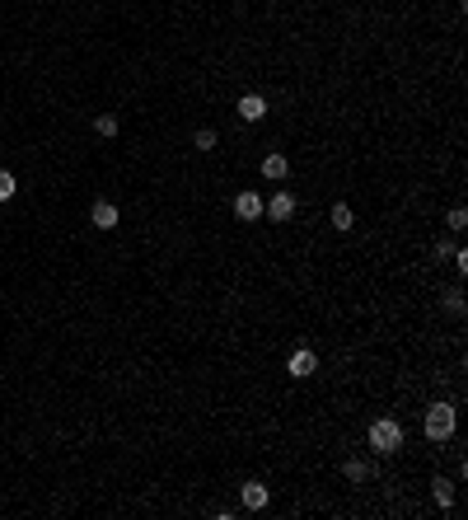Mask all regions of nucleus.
Returning <instances> with one entry per match:
<instances>
[{"label": "nucleus", "instance_id": "obj_5", "mask_svg": "<svg viewBox=\"0 0 468 520\" xmlns=\"http://www.w3.org/2000/svg\"><path fill=\"white\" fill-rule=\"evenodd\" d=\"M262 211H267L272 221H290V216H295V193H286V188H281V193L272 197V202L262 206Z\"/></svg>", "mask_w": 468, "mask_h": 520}, {"label": "nucleus", "instance_id": "obj_4", "mask_svg": "<svg viewBox=\"0 0 468 520\" xmlns=\"http://www.w3.org/2000/svg\"><path fill=\"white\" fill-rule=\"evenodd\" d=\"M234 216H239V221H257V216H262V197H257L253 188H244V193L234 197Z\"/></svg>", "mask_w": 468, "mask_h": 520}, {"label": "nucleus", "instance_id": "obj_15", "mask_svg": "<svg viewBox=\"0 0 468 520\" xmlns=\"http://www.w3.org/2000/svg\"><path fill=\"white\" fill-rule=\"evenodd\" d=\"M94 132H99V136H117V117H112V113H99V117H94Z\"/></svg>", "mask_w": 468, "mask_h": 520}, {"label": "nucleus", "instance_id": "obj_9", "mask_svg": "<svg viewBox=\"0 0 468 520\" xmlns=\"http://www.w3.org/2000/svg\"><path fill=\"white\" fill-rule=\"evenodd\" d=\"M286 174H290V159H286V155H267V159H262V179L281 183Z\"/></svg>", "mask_w": 468, "mask_h": 520}, {"label": "nucleus", "instance_id": "obj_16", "mask_svg": "<svg viewBox=\"0 0 468 520\" xmlns=\"http://www.w3.org/2000/svg\"><path fill=\"white\" fill-rule=\"evenodd\" d=\"M445 309H450V314H464V291H459V286H450V291H445Z\"/></svg>", "mask_w": 468, "mask_h": 520}, {"label": "nucleus", "instance_id": "obj_13", "mask_svg": "<svg viewBox=\"0 0 468 520\" xmlns=\"http://www.w3.org/2000/svg\"><path fill=\"white\" fill-rule=\"evenodd\" d=\"M216 141H220V136H216L211 127H197V136H192V146H197V150H216Z\"/></svg>", "mask_w": 468, "mask_h": 520}, {"label": "nucleus", "instance_id": "obj_3", "mask_svg": "<svg viewBox=\"0 0 468 520\" xmlns=\"http://www.w3.org/2000/svg\"><path fill=\"white\" fill-rule=\"evenodd\" d=\"M286 371L295 375V380H309V375L319 371V356H314L309 347H295V351H290V356H286Z\"/></svg>", "mask_w": 468, "mask_h": 520}, {"label": "nucleus", "instance_id": "obj_14", "mask_svg": "<svg viewBox=\"0 0 468 520\" xmlns=\"http://www.w3.org/2000/svg\"><path fill=\"white\" fill-rule=\"evenodd\" d=\"M14 193H19V183H14V174H10V169H0V202H10Z\"/></svg>", "mask_w": 468, "mask_h": 520}, {"label": "nucleus", "instance_id": "obj_6", "mask_svg": "<svg viewBox=\"0 0 468 520\" xmlns=\"http://www.w3.org/2000/svg\"><path fill=\"white\" fill-rule=\"evenodd\" d=\"M239 117H244V122H262V117H267V99H262V94H244V99H239Z\"/></svg>", "mask_w": 468, "mask_h": 520}, {"label": "nucleus", "instance_id": "obj_18", "mask_svg": "<svg viewBox=\"0 0 468 520\" xmlns=\"http://www.w3.org/2000/svg\"><path fill=\"white\" fill-rule=\"evenodd\" d=\"M450 258H454V267H459V277H464V272H468V249H454V253H450Z\"/></svg>", "mask_w": 468, "mask_h": 520}, {"label": "nucleus", "instance_id": "obj_7", "mask_svg": "<svg viewBox=\"0 0 468 520\" xmlns=\"http://www.w3.org/2000/svg\"><path fill=\"white\" fill-rule=\"evenodd\" d=\"M239 502H244L248 511H262V506L272 502V492H267L262 483H244V487H239Z\"/></svg>", "mask_w": 468, "mask_h": 520}, {"label": "nucleus", "instance_id": "obj_17", "mask_svg": "<svg viewBox=\"0 0 468 520\" xmlns=\"http://www.w3.org/2000/svg\"><path fill=\"white\" fill-rule=\"evenodd\" d=\"M445 221H450V230H454V235H464V225H468V211H464V206H454V211H450Z\"/></svg>", "mask_w": 468, "mask_h": 520}, {"label": "nucleus", "instance_id": "obj_2", "mask_svg": "<svg viewBox=\"0 0 468 520\" xmlns=\"http://www.w3.org/2000/svg\"><path fill=\"white\" fill-rule=\"evenodd\" d=\"M370 450H379V455H398V450H403V427H398L393 418L370 422Z\"/></svg>", "mask_w": 468, "mask_h": 520}, {"label": "nucleus", "instance_id": "obj_8", "mask_svg": "<svg viewBox=\"0 0 468 520\" xmlns=\"http://www.w3.org/2000/svg\"><path fill=\"white\" fill-rule=\"evenodd\" d=\"M90 221H94L99 230H112V225H117V206H112V202H103V197H99V202L90 206Z\"/></svg>", "mask_w": 468, "mask_h": 520}, {"label": "nucleus", "instance_id": "obj_11", "mask_svg": "<svg viewBox=\"0 0 468 520\" xmlns=\"http://www.w3.org/2000/svg\"><path fill=\"white\" fill-rule=\"evenodd\" d=\"M351 225H356V211H351L346 202H337V206H333V230H342V235H346Z\"/></svg>", "mask_w": 468, "mask_h": 520}, {"label": "nucleus", "instance_id": "obj_10", "mask_svg": "<svg viewBox=\"0 0 468 520\" xmlns=\"http://www.w3.org/2000/svg\"><path fill=\"white\" fill-rule=\"evenodd\" d=\"M431 497H435V506H440V511H450V506H454V483H450V478H435Z\"/></svg>", "mask_w": 468, "mask_h": 520}, {"label": "nucleus", "instance_id": "obj_12", "mask_svg": "<svg viewBox=\"0 0 468 520\" xmlns=\"http://www.w3.org/2000/svg\"><path fill=\"white\" fill-rule=\"evenodd\" d=\"M342 474L351 478V483H366V478H370V464H366V460H346V464H342Z\"/></svg>", "mask_w": 468, "mask_h": 520}, {"label": "nucleus", "instance_id": "obj_1", "mask_svg": "<svg viewBox=\"0 0 468 520\" xmlns=\"http://www.w3.org/2000/svg\"><path fill=\"white\" fill-rule=\"evenodd\" d=\"M426 441H450L454 436V427H459V418H454V403H431L426 408Z\"/></svg>", "mask_w": 468, "mask_h": 520}]
</instances>
